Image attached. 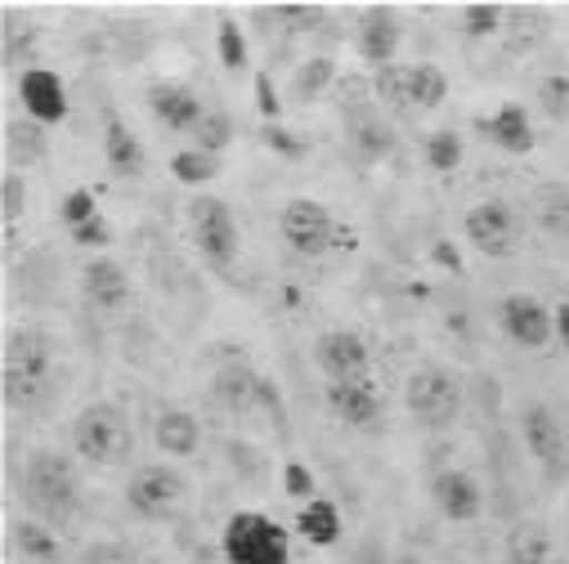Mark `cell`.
Returning <instances> with one entry per match:
<instances>
[{"instance_id":"cell-23","label":"cell","mask_w":569,"mask_h":564,"mask_svg":"<svg viewBox=\"0 0 569 564\" xmlns=\"http://www.w3.org/2000/svg\"><path fill=\"white\" fill-rule=\"evenodd\" d=\"M256 385H260V372L251 363H224L211 381V394L229 412H251L256 407Z\"/></svg>"},{"instance_id":"cell-22","label":"cell","mask_w":569,"mask_h":564,"mask_svg":"<svg viewBox=\"0 0 569 564\" xmlns=\"http://www.w3.org/2000/svg\"><path fill=\"white\" fill-rule=\"evenodd\" d=\"M103 162L117 180H130L144 171V144H139L134 130L121 117H108V125H103Z\"/></svg>"},{"instance_id":"cell-30","label":"cell","mask_w":569,"mask_h":564,"mask_svg":"<svg viewBox=\"0 0 569 564\" xmlns=\"http://www.w3.org/2000/svg\"><path fill=\"white\" fill-rule=\"evenodd\" d=\"M445 99H449V77H445V68H436V63H412V108L431 112V108H440Z\"/></svg>"},{"instance_id":"cell-19","label":"cell","mask_w":569,"mask_h":564,"mask_svg":"<svg viewBox=\"0 0 569 564\" xmlns=\"http://www.w3.org/2000/svg\"><path fill=\"white\" fill-rule=\"evenodd\" d=\"M153 444L167 457H193L202 449V421L189 407H162L153 416Z\"/></svg>"},{"instance_id":"cell-11","label":"cell","mask_w":569,"mask_h":564,"mask_svg":"<svg viewBox=\"0 0 569 564\" xmlns=\"http://www.w3.org/2000/svg\"><path fill=\"white\" fill-rule=\"evenodd\" d=\"M498 323H502V332H507L520 350H547V345L556 341V314H551L538 296H529V292L507 296V301L498 305Z\"/></svg>"},{"instance_id":"cell-33","label":"cell","mask_w":569,"mask_h":564,"mask_svg":"<svg viewBox=\"0 0 569 564\" xmlns=\"http://www.w3.org/2000/svg\"><path fill=\"white\" fill-rule=\"evenodd\" d=\"M426 167L449 175L462 167V139L458 130H436V134H426Z\"/></svg>"},{"instance_id":"cell-42","label":"cell","mask_w":569,"mask_h":564,"mask_svg":"<svg viewBox=\"0 0 569 564\" xmlns=\"http://www.w3.org/2000/svg\"><path fill=\"white\" fill-rule=\"evenodd\" d=\"M282 28H292V32H315L319 23H323V10H315V6H273L269 10Z\"/></svg>"},{"instance_id":"cell-18","label":"cell","mask_w":569,"mask_h":564,"mask_svg":"<svg viewBox=\"0 0 569 564\" xmlns=\"http://www.w3.org/2000/svg\"><path fill=\"white\" fill-rule=\"evenodd\" d=\"M476 130L489 139L493 149H502L511 158L533 153V125H529V112L520 103H502L493 117H476Z\"/></svg>"},{"instance_id":"cell-10","label":"cell","mask_w":569,"mask_h":564,"mask_svg":"<svg viewBox=\"0 0 569 564\" xmlns=\"http://www.w3.org/2000/svg\"><path fill=\"white\" fill-rule=\"evenodd\" d=\"M346 144L368 167L372 162H386L399 149V134H395V125H390V117H386V108L377 99L346 108Z\"/></svg>"},{"instance_id":"cell-35","label":"cell","mask_w":569,"mask_h":564,"mask_svg":"<svg viewBox=\"0 0 569 564\" xmlns=\"http://www.w3.org/2000/svg\"><path fill=\"white\" fill-rule=\"evenodd\" d=\"M28 211V180L23 171H6V180H0V220H6V229H14Z\"/></svg>"},{"instance_id":"cell-14","label":"cell","mask_w":569,"mask_h":564,"mask_svg":"<svg viewBox=\"0 0 569 564\" xmlns=\"http://www.w3.org/2000/svg\"><path fill=\"white\" fill-rule=\"evenodd\" d=\"M431 502H436V511L449 524H471L485 511V489H480V480L471 471L449 466V471H436L431 475Z\"/></svg>"},{"instance_id":"cell-7","label":"cell","mask_w":569,"mask_h":564,"mask_svg":"<svg viewBox=\"0 0 569 564\" xmlns=\"http://www.w3.org/2000/svg\"><path fill=\"white\" fill-rule=\"evenodd\" d=\"M462 233L467 242L489 255V260H511L525 242V215L507 202V198H489V202H476L462 220Z\"/></svg>"},{"instance_id":"cell-37","label":"cell","mask_w":569,"mask_h":564,"mask_svg":"<svg viewBox=\"0 0 569 564\" xmlns=\"http://www.w3.org/2000/svg\"><path fill=\"white\" fill-rule=\"evenodd\" d=\"M216 50H220V63H224L229 72H242V68L251 63V59H247V37H242V28H238L233 19H220Z\"/></svg>"},{"instance_id":"cell-38","label":"cell","mask_w":569,"mask_h":564,"mask_svg":"<svg viewBox=\"0 0 569 564\" xmlns=\"http://www.w3.org/2000/svg\"><path fill=\"white\" fill-rule=\"evenodd\" d=\"M507 560L511 564H547V533L542 528H516L511 533V546H507Z\"/></svg>"},{"instance_id":"cell-9","label":"cell","mask_w":569,"mask_h":564,"mask_svg":"<svg viewBox=\"0 0 569 564\" xmlns=\"http://www.w3.org/2000/svg\"><path fill=\"white\" fill-rule=\"evenodd\" d=\"M189 233H193L198 255L211 269H220V273L233 269V260H238V224H233V211L220 198H193L189 202Z\"/></svg>"},{"instance_id":"cell-8","label":"cell","mask_w":569,"mask_h":564,"mask_svg":"<svg viewBox=\"0 0 569 564\" xmlns=\"http://www.w3.org/2000/svg\"><path fill=\"white\" fill-rule=\"evenodd\" d=\"M184 497H189V480H184L176 466H167V462L139 466V471L130 475V484H126V506H130L139 520H153V524L171 520V515L184 506Z\"/></svg>"},{"instance_id":"cell-5","label":"cell","mask_w":569,"mask_h":564,"mask_svg":"<svg viewBox=\"0 0 569 564\" xmlns=\"http://www.w3.org/2000/svg\"><path fill=\"white\" fill-rule=\"evenodd\" d=\"M229 564H292L288 528L273 524L264 511H233L220 533Z\"/></svg>"},{"instance_id":"cell-6","label":"cell","mask_w":569,"mask_h":564,"mask_svg":"<svg viewBox=\"0 0 569 564\" xmlns=\"http://www.w3.org/2000/svg\"><path fill=\"white\" fill-rule=\"evenodd\" d=\"M278 233L306 260H323L332 246H346V233H341L337 215L315 198H292L288 207H282L278 211Z\"/></svg>"},{"instance_id":"cell-36","label":"cell","mask_w":569,"mask_h":564,"mask_svg":"<svg viewBox=\"0 0 569 564\" xmlns=\"http://www.w3.org/2000/svg\"><path fill=\"white\" fill-rule=\"evenodd\" d=\"M260 139H264V149H269V153L288 158V162H301V158L310 153V144H306V139H301L297 130H288V125H278V121H264Z\"/></svg>"},{"instance_id":"cell-47","label":"cell","mask_w":569,"mask_h":564,"mask_svg":"<svg viewBox=\"0 0 569 564\" xmlns=\"http://www.w3.org/2000/svg\"><path fill=\"white\" fill-rule=\"evenodd\" d=\"M551 314H556V341L569 350V301H565V305H556Z\"/></svg>"},{"instance_id":"cell-32","label":"cell","mask_w":569,"mask_h":564,"mask_svg":"<svg viewBox=\"0 0 569 564\" xmlns=\"http://www.w3.org/2000/svg\"><path fill=\"white\" fill-rule=\"evenodd\" d=\"M229 144H233V117H229L224 108H207L202 125L193 130V149H202V153L220 158Z\"/></svg>"},{"instance_id":"cell-44","label":"cell","mask_w":569,"mask_h":564,"mask_svg":"<svg viewBox=\"0 0 569 564\" xmlns=\"http://www.w3.org/2000/svg\"><path fill=\"white\" fill-rule=\"evenodd\" d=\"M72 242H77V246H103V242H108V220H103V215L86 220L81 229H72Z\"/></svg>"},{"instance_id":"cell-4","label":"cell","mask_w":569,"mask_h":564,"mask_svg":"<svg viewBox=\"0 0 569 564\" xmlns=\"http://www.w3.org/2000/svg\"><path fill=\"white\" fill-rule=\"evenodd\" d=\"M403 407L421 431H449L462 416V381L445 363H421L403 381Z\"/></svg>"},{"instance_id":"cell-24","label":"cell","mask_w":569,"mask_h":564,"mask_svg":"<svg viewBox=\"0 0 569 564\" xmlns=\"http://www.w3.org/2000/svg\"><path fill=\"white\" fill-rule=\"evenodd\" d=\"M529 202H533V224H538L547 238L569 242V184L547 180V184L533 189Z\"/></svg>"},{"instance_id":"cell-1","label":"cell","mask_w":569,"mask_h":564,"mask_svg":"<svg viewBox=\"0 0 569 564\" xmlns=\"http://www.w3.org/2000/svg\"><path fill=\"white\" fill-rule=\"evenodd\" d=\"M0 394L10 412L37 416L59 394V363L54 336L41 328H10L6 332V367H0Z\"/></svg>"},{"instance_id":"cell-28","label":"cell","mask_w":569,"mask_h":564,"mask_svg":"<svg viewBox=\"0 0 569 564\" xmlns=\"http://www.w3.org/2000/svg\"><path fill=\"white\" fill-rule=\"evenodd\" d=\"M297 533H301L310 546H337V542H341V511H337L328 497H315V502L301 506Z\"/></svg>"},{"instance_id":"cell-39","label":"cell","mask_w":569,"mask_h":564,"mask_svg":"<svg viewBox=\"0 0 569 564\" xmlns=\"http://www.w3.org/2000/svg\"><path fill=\"white\" fill-rule=\"evenodd\" d=\"M99 215V202H94V193L90 189H72L63 202H59V220H63V229L72 233V229H81L86 220H94Z\"/></svg>"},{"instance_id":"cell-20","label":"cell","mask_w":569,"mask_h":564,"mask_svg":"<svg viewBox=\"0 0 569 564\" xmlns=\"http://www.w3.org/2000/svg\"><path fill=\"white\" fill-rule=\"evenodd\" d=\"M81 292H86V301L90 305H99V310H121L126 301H130V278H126V269L117 264V260H90L86 269H81Z\"/></svg>"},{"instance_id":"cell-40","label":"cell","mask_w":569,"mask_h":564,"mask_svg":"<svg viewBox=\"0 0 569 564\" xmlns=\"http://www.w3.org/2000/svg\"><path fill=\"white\" fill-rule=\"evenodd\" d=\"M538 103L547 108V117L565 121V117H569V77H565V72L547 77V81L538 85Z\"/></svg>"},{"instance_id":"cell-34","label":"cell","mask_w":569,"mask_h":564,"mask_svg":"<svg viewBox=\"0 0 569 564\" xmlns=\"http://www.w3.org/2000/svg\"><path fill=\"white\" fill-rule=\"evenodd\" d=\"M507 10L502 6H493V0H476V6H467L462 10V32L471 37V41H485V37H498L507 23Z\"/></svg>"},{"instance_id":"cell-46","label":"cell","mask_w":569,"mask_h":564,"mask_svg":"<svg viewBox=\"0 0 569 564\" xmlns=\"http://www.w3.org/2000/svg\"><path fill=\"white\" fill-rule=\"evenodd\" d=\"M431 260H436V264H445L449 273H462V251H458L449 238H440V242L431 246Z\"/></svg>"},{"instance_id":"cell-12","label":"cell","mask_w":569,"mask_h":564,"mask_svg":"<svg viewBox=\"0 0 569 564\" xmlns=\"http://www.w3.org/2000/svg\"><path fill=\"white\" fill-rule=\"evenodd\" d=\"M315 363L328 381H368V367H372V354H368V341L350 328H332L315 341Z\"/></svg>"},{"instance_id":"cell-29","label":"cell","mask_w":569,"mask_h":564,"mask_svg":"<svg viewBox=\"0 0 569 564\" xmlns=\"http://www.w3.org/2000/svg\"><path fill=\"white\" fill-rule=\"evenodd\" d=\"M372 99L386 112H412V63H390L372 72Z\"/></svg>"},{"instance_id":"cell-15","label":"cell","mask_w":569,"mask_h":564,"mask_svg":"<svg viewBox=\"0 0 569 564\" xmlns=\"http://www.w3.org/2000/svg\"><path fill=\"white\" fill-rule=\"evenodd\" d=\"M520 435H525V449L529 457L556 480L560 466H565V431H560V421L547 403H525L520 412Z\"/></svg>"},{"instance_id":"cell-16","label":"cell","mask_w":569,"mask_h":564,"mask_svg":"<svg viewBox=\"0 0 569 564\" xmlns=\"http://www.w3.org/2000/svg\"><path fill=\"white\" fill-rule=\"evenodd\" d=\"M19 99L28 108V121L59 125L68 117V90H63L59 72H50V68H28L19 77Z\"/></svg>"},{"instance_id":"cell-25","label":"cell","mask_w":569,"mask_h":564,"mask_svg":"<svg viewBox=\"0 0 569 564\" xmlns=\"http://www.w3.org/2000/svg\"><path fill=\"white\" fill-rule=\"evenodd\" d=\"M10 542H14L19 555H28L37 564H59V555H63V542L54 537V528L41 524V520H32V515L10 520Z\"/></svg>"},{"instance_id":"cell-17","label":"cell","mask_w":569,"mask_h":564,"mask_svg":"<svg viewBox=\"0 0 569 564\" xmlns=\"http://www.w3.org/2000/svg\"><path fill=\"white\" fill-rule=\"evenodd\" d=\"M149 108H153V117H158L167 130H176V134H193V130L202 125V117H207L202 99H198L184 81H158V85H149Z\"/></svg>"},{"instance_id":"cell-13","label":"cell","mask_w":569,"mask_h":564,"mask_svg":"<svg viewBox=\"0 0 569 564\" xmlns=\"http://www.w3.org/2000/svg\"><path fill=\"white\" fill-rule=\"evenodd\" d=\"M399 41H403V23L390 6H368L359 14V28H355V46H359V59L377 72V68H390L395 54H399Z\"/></svg>"},{"instance_id":"cell-31","label":"cell","mask_w":569,"mask_h":564,"mask_svg":"<svg viewBox=\"0 0 569 564\" xmlns=\"http://www.w3.org/2000/svg\"><path fill=\"white\" fill-rule=\"evenodd\" d=\"M171 175H176L180 184H189V189H202V184H211V180L220 175V158H211V153H202V149H180V153L171 158Z\"/></svg>"},{"instance_id":"cell-2","label":"cell","mask_w":569,"mask_h":564,"mask_svg":"<svg viewBox=\"0 0 569 564\" xmlns=\"http://www.w3.org/2000/svg\"><path fill=\"white\" fill-rule=\"evenodd\" d=\"M14 493L23 497V506L32 511V520L41 524H68L81 506V471L72 457L54 453V449H37L28 453V462L14 475Z\"/></svg>"},{"instance_id":"cell-43","label":"cell","mask_w":569,"mask_h":564,"mask_svg":"<svg viewBox=\"0 0 569 564\" xmlns=\"http://www.w3.org/2000/svg\"><path fill=\"white\" fill-rule=\"evenodd\" d=\"M256 108H260V117H264V121H278V112H282V103H278V94H273L269 72H256Z\"/></svg>"},{"instance_id":"cell-26","label":"cell","mask_w":569,"mask_h":564,"mask_svg":"<svg viewBox=\"0 0 569 564\" xmlns=\"http://www.w3.org/2000/svg\"><path fill=\"white\" fill-rule=\"evenodd\" d=\"M50 153V139H46V125L41 121H10L6 125V158L10 167H37L41 158Z\"/></svg>"},{"instance_id":"cell-3","label":"cell","mask_w":569,"mask_h":564,"mask_svg":"<svg viewBox=\"0 0 569 564\" xmlns=\"http://www.w3.org/2000/svg\"><path fill=\"white\" fill-rule=\"evenodd\" d=\"M134 449V431H130V416L121 403H86L77 416H72V453L86 462V466H121Z\"/></svg>"},{"instance_id":"cell-27","label":"cell","mask_w":569,"mask_h":564,"mask_svg":"<svg viewBox=\"0 0 569 564\" xmlns=\"http://www.w3.org/2000/svg\"><path fill=\"white\" fill-rule=\"evenodd\" d=\"M332 81H337V59H332V54H310V59L292 72L288 99H292V103H315L319 94H328Z\"/></svg>"},{"instance_id":"cell-41","label":"cell","mask_w":569,"mask_h":564,"mask_svg":"<svg viewBox=\"0 0 569 564\" xmlns=\"http://www.w3.org/2000/svg\"><path fill=\"white\" fill-rule=\"evenodd\" d=\"M315 471L306 466V462H288L282 466V493L288 497H301V502H315Z\"/></svg>"},{"instance_id":"cell-45","label":"cell","mask_w":569,"mask_h":564,"mask_svg":"<svg viewBox=\"0 0 569 564\" xmlns=\"http://www.w3.org/2000/svg\"><path fill=\"white\" fill-rule=\"evenodd\" d=\"M32 41H37V32H32V37H19L14 28H6V68H14V63L32 50Z\"/></svg>"},{"instance_id":"cell-21","label":"cell","mask_w":569,"mask_h":564,"mask_svg":"<svg viewBox=\"0 0 569 564\" xmlns=\"http://www.w3.org/2000/svg\"><path fill=\"white\" fill-rule=\"evenodd\" d=\"M328 403L346 426H372L381 416V394L372 381H328Z\"/></svg>"}]
</instances>
